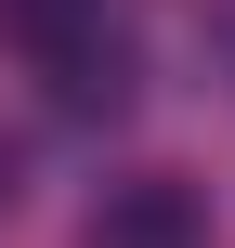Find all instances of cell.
I'll list each match as a JSON object with an SVG mask.
<instances>
[{
  "label": "cell",
  "instance_id": "277c9868",
  "mask_svg": "<svg viewBox=\"0 0 235 248\" xmlns=\"http://www.w3.org/2000/svg\"><path fill=\"white\" fill-rule=\"evenodd\" d=\"M0 209H13V157H0Z\"/></svg>",
  "mask_w": 235,
  "mask_h": 248
},
{
  "label": "cell",
  "instance_id": "7a4b0ae2",
  "mask_svg": "<svg viewBox=\"0 0 235 248\" xmlns=\"http://www.w3.org/2000/svg\"><path fill=\"white\" fill-rule=\"evenodd\" d=\"M52 105H65V118H118V105H131V39L92 26V39L52 65Z\"/></svg>",
  "mask_w": 235,
  "mask_h": 248
},
{
  "label": "cell",
  "instance_id": "3957f363",
  "mask_svg": "<svg viewBox=\"0 0 235 248\" xmlns=\"http://www.w3.org/2000/svg\"><path fill=\"white\" fill-rule=\"evenodd\" d=\"M92 26H105V0H0V52H39V65H65Z\"/></svg>",
  "mask_w": 235,
  "mask_h": 248
},
{
  "label": "cell",
  "instance_id": "6da1fadb",
  "mask_svg": "<svg viewBox=\"0 0 235 248\" xmlns=\"http://www.w3.org/2000/svg\"><path fill=\"white\" fill-rule=\"evenodd\" d=\"M78 248H209V196L183 170H131V183L92 196V235Z\"/></svg>",
  "mask_w": 235,
  "mask_h": 248
}]
</instances>
